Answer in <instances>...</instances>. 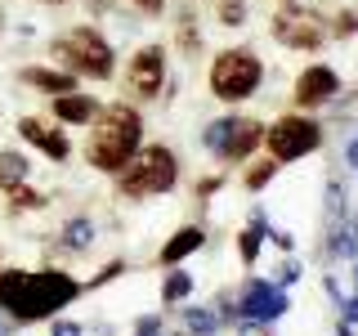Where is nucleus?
Returning <instances> with one entry per match:
<instances>
[{
	"label": "nucleus",
	"mask_w": 358,
	"mask_h": 336,
	"mask_svg": "<svg viewBox=\"0 0 358 336\" xmlns=\"http://www.w3.org/2000/svg\"><path fill=\"white\" fill-rule=\"evenodd\" d=\"M130 5H134V9H143V14H162L166 0H130Z\"/></svg>",
	"instance_id": "c85d7f7f"
},
{
	"label": "nucleus",
	"mask_w": 358,
	"mask_h": 336,
	"mask_svg": "<svg viewBox=\"0 0 358 336\" xmlns=\"http://www.w3.org/2000/svg\"><path fill=\"white\" fill-rule=\"evenodd\" d=\"M188 291H193V278H188V274H166V283H162V300H184Z\"/></svg>",
	"instance_id": "aec40b11"
},
{
	"label": "nucleus",
	"mask_w": 358,
	"mask_h": 336,
	"mask_svg": "<svg viewBox=\"0 0 358 336\" xmlns=\"http://www.w3.org/2000/svg\"><path fill=\"white\" fill-rule=\"evenodd\" d=\"M201 144L220 157V162H242L264 144V126L251 117H220L201 130Z\"/></svg>",
	"instance_id": "423d86ee"
},
{
	"label": "nucleus",
	"mask_w": 358,
	"mask_h": 336,
	"mask_svg": "<svg viewBox=\"0 0 358 336\" xmlns=\"http://www.w3.org/2000/svg\"><path fill=\"white\" fill-rule=\"evenodd\" d=\"M287 309H291L287 291L273 287V283H260V278H251L238 296V314L246 323H273V318H282Z\"/></svg>",
	"instance_id": "1a4fd4ad"
},
{
	"label": "nucleus",
	"mask_w": 358,
	"mask_h": 336,
	"mask_svg": "<svg viewBox=\"0 0 358 336\" xmlns=\"http://www.w3.org/2000/svg\"><path fill=\"white\" fill-rule=\"evenodd\" d=\"M273 41L287 45V50H318V45L327 41V27H322V18L313 14V9H300L296 0H291L287 9L273 14Z\"/></svg>",
	"instance_id": "6e6552de"
},
{
	"label": "nucleus",
	"mask_w": 358,
	"mask_h": 336,
	"mask_svg": "<svg viewBox=\"0 0 358 336\" xmlns=\"http://www.w3.org/2000/svg\"><path fill=\"white\" fill-rule=\"evenodd\" d=\"M341 314H345V323H358V296L341 300Z\"/></svg>",
	"instance_id": "c756f323"
},
{
	"label": "nucleus",
	"mask_w": 358,
	"mask_h": 336,
	"mask_svg": "<svg viewBox=\"0 0 358 336\" xmlns=\"http://www.w3.org/2000/svg\"><path fill=\"white\" fill-rule=\"evenodd\" d=\"M354 283H358V265H354Z\"/></svg>",
	"instance_id": "4c0bfd02"
},
{
	"label": "nucleus",
	"mask_w": 358,
	"mask_h": 336,
	"mask_svg": "<svg viewBox=\"0 0 358 336\" xmlns=\"http://www.w3.org/2000/svg\"><path fill=\"white\" fill-rule=\"evenodd\" d=\"M126 85L139 99H157V94H162V90H166V50H162V45H143V50L134 54Z\"/></svg>",
	"instance_id": "9d476101"
},
{
	"label": "nucleus",
	"mask_w": 358,
	"mask_h": 336,
	"mask_svg": "<svg viewBox=\"0 0 358 336\" xmlns=\"http://www.w3.org/2000/svg\"><path fill=\"white\" fill-rule=\"evenodd\" d=\"M296 278H300V265H296V260L278 269V287H291V283H296Z\"/></svg>",
	"instance_id": "cd10ccee"
},
{
	"label": "nucleus",
	"mask_w": 358,
	"mask_h": 336,
	"mask_svg": "<svg viewBox=\"0 0 358 336\" xmlns=\"http://www.w3.org/2000/svg\"><path fill=\"white\" fill-rule=\"evenodd\" d=\"M273 175H278V162L268 157V162H260V166H255L251 175H246V188H251V193H260V188H264V184H268Z\"/></svg>",
	"instance_id": "412c9836"
},
{
	"label": "nucleus",
	"mask_w": 358,
	"mask_h": 336,
	"mask_svg": "<svg viewBox=\"0 0 358 336\" xmlns=\"http://www.w3.org/2000/svg\"><path fill=\"white\" fill-rule=\"evenodd\" d=\"M242 336H264V328H260V323H246V328H242Z\"/></svg>",
	"instance_id": "f704fd0d"
},
{
	"label": "nucleus",
	"mask_w": 358,
	"mask_h": 336,
	"mask_svg": "<svg viewBox=\"0 0 358 336\" xmlns=\"http://www.w3.org/2000/svg\"><path fill=\"white\" fill-rule=\"evenodd\" d=\"M9 202H14L18 211H22V206H27V211L45 206V197H41V193H31V188H22V184H14V188H9Z\"/></svg>",
	"instance_id": "4be33fe9"
},
{
	"label": "nucleus",
	"mask_w": 358,
	"mask_h": 336,
	"mask_svg": "<svg viewBox=\"0 0 358 336\" xmlns=\"http://www.w3.org/2000/svg\"><path fill=\"white\" fill-rule=\"evenodd\" d=\"M341 211H345V193H341V179H331L327 184V220L341 224Z\"/></svg>",
	"instance_id": "5701e85b"
},
{
	"label": "nucleus",
	"mask_w": 358,
	"mask_h": 336,
	"mask_svg": "<svg viewBox=\"0 0 358 336\" xmlns=\"http://www.w3.org/2000/svg\"><path fill=\"white\" fill-rule=\"evenodd\" d=\"M215 188H220V179H201V184H197V197H210Z\"/></svg>",
	"instance_id": "473e14b6"
},
{
	"label": "nucleus",
	"mask_w": 358,
	"mask_h": 336,
	"mask_svg": "<svg viewBox=\"0 0 358 336\" xmlns=\"http://www.w3.org/2000/svg\"><path fill=\"white\" fill-rule=\"evenodd\" d=\"M220 27H242L246 22V0H220Z\"/></svg>",
	"instance_id": "6ab92c4d"
},
{
	"label": "nucleus",
	"mask_w": 358,
	"mask_h": 336,
	"mask_svg": "<svg viewBox=\"0 0 358 336\" xmlns=\"http://www.w3.org/2000/svg\"><path fill=\"white\" fill-rule=\"evenodd\" d=\"M76 287L59 269H36V274H22V269H0V309H9L14 323H41L54 309L72 305Z\"/></svg>",
	"instance_id": "f257e3e1"
},
{
	"label": "nucleus",
	"mask_w": 358,
	"mask_h": 336,
	"mask_svg": "<svg viewBox=\"0 0 358 336\" xmlns=\"http://www.w3.org/2000/svg\"><path fill=\"white\" fill-rule=\"evenodd\" d=\"M179 45H184L188 54L197 50V31H193V14H184V18H179Z\"/></svg>",
	"instance_id": "393cba45"
},
{
	"label": "nucleus",
	"mask_w": 358,
	"mask_h": 336,
	"mask_svg": "<svg viewBox=\"0 0 358 336\" xmlns=\"http://www.w3.org/2000/svg\"><path fill=\"white\" fill-rule=\"evenodd\" d=\"M54 54L81 76H94V81H108L117 72V54H112L108 36H99L94 27H72L67 36L54 41Z\"/></svg>",
	"instance_id": "39448f33"
},
{
	"label": "nucleus",
	"mask_w": 358,
	"mask_h": 336,
	"mask_svg": "<svg viewBox=\"0 0 358 336\" xmlns=\"http://www.w3.org/2000/svg\"><path fill=\"white\" fill-rule=\"evenodd\" d=\"M18 134L27 144H36V148L50 157V162H67V153H72V144H67V134L63 130H50L45 121H36V117H22L18 121Z\"/></svg>",
	"instance_id": "f8f14e48"
},
{
	"label": "nucleus",
	"mask_w": 358,
	"mask_h": 336,
	"mask_svg": "<svg viewBox=\"0 0 358 336\" xmlns=\"http://www.w3.org/2000/svg\"><path fill=\"white\" fill-rule=\"evenodd\" d=\"M341 336H354V332H350V328H345V323H341Z\"/></svg>",
	"instance_id": "c9c22d12"
},
{
	"label": "nucleus",
	"mask_w": 358,
	"mask_h": 336,
	"mask_svg": "<svg viewBox=\"0 0 358 336\" xmlns=\"http://www.w3.org/2000/svg\"><path fill=\"white\" fill-rule=\"evenodd\" d=\"M54 117L67 121V126H90V121L99 117V108H94V99L90 94H54Z\"/></svg>",
	"instance_id": "ddd939ff"
},
{
	"label": "nucleus",
	"mask_w": 358,
	"mask_h": 336,
	"mask_svg": "<svg viewBox=\"0 0 358 336\" xmlns=\"http://www.w3.org/2000/svg\"><path fill=\"white\" fill-rule=\"evenodd\" d=\"M345 162H350L354 171H358V134H354V139H350V148H345Z\"/></svg>",
	"instance_id": "2f4dec72"
},
{
	"label": "nucleus",
	"mask_w": 358,
	"mask_h": 336,
	"mask_svg": "<svg viewBox=\"0 0 358 336\" xmlns=\"http://www.w3.org/2000/svg\"><path fill=\"white\" fill-rule=\"evenodd\" d=\"M139 134H143V117L130 104H112L94 117V130H90L85 157L94 171H121L134 153H139Z\"/></svg>",
	"instance_id": "f03ea898"
},
{
	"label": "nucleus",
	"mask_w": 358,
	"mask_h": 336,
	"mask_svg": "<svg viewBox=\"0 0 358 336\" xmlns=\"http://www.w3.org/2000/svg\"><path fill=\"white\" fill-rule=\"evenodd\" d=\"M41 5H63V0H41Z\"/></svg>",
	"instance_id": "e433bc0d"
},
{
	"label": "nucleus",
	"mask_w": 358,
	"mask_h": 336,
	"mask_svg": "<svg viewBox=\"0 0 358 336\" xmlns=\"http://www.w3.org/2000/svg\"><path fill=\"white\" fill-rule=\"evenodd\" d=\"M90 238H94V224H90V220L76 216V220L63 224V246H67V251H85Z\"/></svg>",
	"instance_id": "a211bd4d"
},
{
	"label": "nucleus",
	"mask_w": 358,
	"mask_h": 336,
	"mask_svg": "<svg viewBox=\"0 0 358 336\" xmlns=\"http://www.w3.org/2000/svg\"><path fill=\"white\" fill-rule=\"evenodd\" d=\"M354 31H358V14H350V9L336 14V36H354Z\"/></svg>",
	"instance_id": "a878e982"
},
{
	"label": "nucleus",
	"mask_w": 358,
	"mask_h": 336,
	"mask_svg": "<svg viewBox=\"0 0 358 336\" xmlns=\"http://www.w3.org/2000/svg\"><path fill=\"white\" fill-rule=\"evenodd\" d=\"M260 238H264V216L255 211V216H251V229L238 233V251H242L246 265H255V255H260Z\"/></svg>",
	"instance_id": "dca6fc26"
},
{
	"label": "nucleus",
	"mask_w": 358,
	"mask_h": 336,
	"mask_svg": "<svg viewBox=\"0 0 358 336\" xmlns=\"http://www.w3.org/2000/svg\"><path fill=\"white\" fill-rule=\"evenodd\" d=\"M117 175H121V193L126 197H152V193H171L179 184V162L166 144H148Z\"/></svg>",
	"instance_id": "7ed1b4c3"
},
{
	"label": "nucleus",
	"mask_w": 358,
	"mask_h": 336,
	"mask_svg": "<svg viewBox=\"0 0 358 336\" xmlns=\"http://www.w3.org/2000/svg\"><path fill=\"white\" fill-rule=\"evenodd\" d=\"M27 171H31V162H27L22 153H0V184H5V188L22 184V179H27Z\"/></svg>",
	"instance_id": "f3484780"
},
{
	"label": "nucleus",
	"mask_w": 358,
	"mask_h": 336,
	"mask_svg": "<svg viewBox=\"0 0 358 336\" xmlns=\"http://www.w3.org/2000/svg\"><path fill=\"white\" fill-rule=\"evenodd\" d=\"M22 81L36 85V90H50V94H72L76 90L72 72H50V67H22Z\"/></svg>",
	"instance_id": "4468645a"
},
{
	"label": "nucleus",
	"mask_w": 358,
	"mask_h": 336,
	"mask_svg": "<svg viewBox=\"0 0 358 336\" xmlns=\"http://www.w3.org/2000/svg\"><path fill=\"white\" fill-rule=\"evenodd\" d=\"M282 5H291V0H282Z\"/></svg>",
	"instance_id": "58836bf2"
},
{
	"label": "nucleus",
	"mask_w": 358,
	"mask_h": 336,
	"mask_svg": "<svg viewBox=\"0 0 358 336\" xmlns=\"http://www.w3.org/2000/svg\"><path fill=\"white\" fill-rule=\"evenodd\" d=\"M264 144L273 162H296V157H309L313 148H322V126L309 117H278L264 130Z\"/></svg>",
	"instance_id": "0eeeda50"
},
{
	"label": "nucleus",
	"mask_w": 358,
	"mask_h": 336,
	"mask_svg": "<svg viewBox=\"0 0 358 336\" xmlns=\"http://www.w3.org/2000/svg\"><path fill=\"white\" fill-rule=\"evenodd\" d=\"M215 314H210V309H193V314H188V328H193V332H201V336H210V332H215Z\"/></svg>",
	"instance_id": "b1692460"
},
{
	"label": "nucleus",
	"mask_w": 358,
	"mask_h": 336,
	"mask_svg": "<svg viewBox=\"0 0 358 336\" xmlns=\"http://www.w3.org/2000/svg\"><path fill=\"white\" fill-rule=\"evenodd\" d=\"M331 94H341V76H336V67L313 63V67H305V72L296 76V104L300 108H318V104H327Z\"/></svg>",
	"instance_id": "9b49d317"
},
{
	"label": "nucleus",
	"mask_w": 358,
	"mask_h": 336,
	"mask_svg": "<svg viewBox=\"0 0 358 336\" xmlns=\"http://www.w3.org/2000/svg\"><path fill=\"white\" fill-rule=\"evenodd\" d=\"M210 94L224 99V104H242V99H251L255 90L264 81V63L255 59L251 50H220L215 59H210Z\"/></svg>",
	"instance_id": "20e7f679"
},
{
	"label": "nucleus",
	"mask_w": 358,
	"mask_h": 336,
	"mask_svg": "<svg viewBox=\"0 0 358 336\" xmlns=\"http://www.w3.org/2000/svg\"><path fill=\"white\" fill-rule=\"evenodd\" d=\"M117 274H121V260H117V265H108V269H103V274H99V278H94V283H112V278H117Z\"/></svg>",
	"instance_id": "72a5a7b5"
},
{
	"label": "nucleus",
	"mask_w": 358,
	"mask_h": 336,
	"mask_svg": "<svg viewBox=\"0 0 358 336\" xmlns=\"http://www.w3.org/2000/svg\"><path fill=\"white\" fill-rule=\"evenodd\" d=\"M201 242H206V233H201L197 224H188V229H179L175 238L162 246V265H179V260H184V255H193Z\"/></svg>",
	"instance_id": "2eb2a0df"
},
{
	"label": "nucleus",
	"mask_w": 358,
	"mask_h": 336,
	"mask_svg": "<svg viewBox=\"0 0 358 336\" xmlns=\"http://www.w3.org/2000/svg\"><path fill=\"white\" fill-rule=\"evenodd\" d=\"M157 328H162V318H157V314H148V318L134 323V336H157Z\"/></svg>",
	"instance_id": "bb28decb"
},
{
	"label": "nucleus",
	"mask_w": 358,
	"mask_h": 336,
	"mask_svg": "<svg viewBox=\"0 0 358 336\" xmlns=\"http://www.w3.org/2000/svg\"><path fill=\"white\" fill-rule=\"evenodd\" d=\"M54 336H81V323H54Z\"/></svg>",
	"instance_id": "7c9ffc66"
}]
</instances>
